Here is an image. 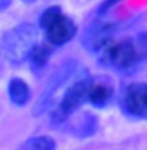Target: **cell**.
<instances>
[{
	"label": "cell",
	"instance_id": "cell-11",
	"mask_svg": "<svg viewBox=\"0 0 147 150\" xmlns=\"http://www.w3.org/2000/svg\"><path fill=\"white\" fill-rule=\"evenodd\" d=\"M98 122L92 114H84L79 120V125L75 128V134H77L79 137H89L95 133Z\"/></svg>",
	"mask_w": 147,
	"mask_h": 150
},
{
	"label": "cell",
	"instance_id": "cell-12",
	"mask_svg": "<svg viewBox=\"0 0 147 150\" xmlns=\"http://www.w3.org/2000/svg\"><path fill=\"white\" fill-rule=\"evenodd\" d=\"M27 150H55V141L49 136L32 137L26 144Z\"/></svg>",
	"mask_w": 147,
	"mask_h": 150
},
{
	"label": "cell",
	"instance_id": "cell-8",
	"mask_svg": "<svg viewBox=\"0 0 147 150\" xmlns=\"http://www.w3.org/2000/svg\"><path fill=\"white\" fill-rule=\"evenodd\" d=\"M8 95H10L11 103H14L16 106H24L26 103H28L32 93L28 84L24 79L13 78L8 82Z\"/></svg>",
	"mask_w": 147,
	"mask_h": 150
},
{
	"label": "cell",
	"instance_id": "cell-5",
	"mask_svg": "<svg viewBox=\"0 0 147 150\" xmlns=\"http://www.w3.org/2000/svg\"><path fill=\"white\" fill-rule=\"evenodd\" d=\"M75 68H76L75 63H73L71 60H68L67 63H63L62 67H60L59 70L51 76V79H49V82H48L46 88H44V92L41 93L38 103H36L35 108H33V115L43 114V112L49 108V104H51L52 98H54L55 92L71 78V74L75 73Z\"/></svg>",
	"mask_w": 147,
	"mask_h": 150
},
{
	"label": "cell",
	"instance_id": "cell-9",
	"mask_svg": "<svg viewBox=\"0 0 147 150\" xmlns=\"http://www.w3.org/2000/svg\"><path fill=\"white\" fill-rule=\"evenodd\" d=\"M111 96H112V88L108 84H92L90 90H89L87 101H90L97 108H103L109 103Z\"/></svg>",
	"mask_w": 147,
	"mask_h": 150
},
{
	"label": "cell",
	"instance_id": "cell-4",
	"mask_svg": "<svg viewBox=\"0 0 147 150\" xmlns=\"http://www.w3.org/2000/svg\"><path fill=\"white\" fill-rule=\"evenodd\" d=\"M92 79L90 78H82L71 84L65 90L60 103L55 106V109L51 112V120L54 123H65L71 117V114L82 106V103L87 101L89 90L92 87Z\"/></svg>",
	"mask_w": 147,
	"mask_h": 150
},
{
	"label": "cell",
	"instance_id": "cell-7",
	"mask_svg": "<svg viewBox=\"0 0 147 150\" xmlns=\"http://www.w3.org/2000/svg\"><path fill=\"white\" fill-rule=\"evenodd\" d=\"M117 25L112 22H93L84 32L82 43L87 49L93 52H100L112 40Z\"/></svg>",
	"mask_w": 147,
	"mask_h": 150
},
{
	"label": "cell",
	"instance_id": "cell-10",
	"mask_svg": "<svg viewBox=\"0 0 147 150\" xmlns=\"http://www.w3.org/2000/svg\"><path fill=\"white\" fill-rule=\"evenodd\" d=\"M51 52H52V49L49 44H36L33 47V51L30 52V55H28L32 68L33 70H43L46 67L49 57H51Z\"/></svg>",
	"mask_w": 147,
	"mask_h": 150
},
{
	"label": "cell",
	"instance_id": "cell-1",
	"mask_svg": "<svg viewBox=\"0 0 147 150\" xmlns=\"http://www.w3.org/2000/svg\"><path fill=\"white\" fill-rule=\"evenodd\" d=\"M100 62L116 71L130 73L147 60V35L111 40L100 52Z\"/></svg>",
	"mask_w": 147,
	"mask_h": 150
},
{
	"label": "cell",
	"instance_id": "cell-6",
	"mask_svg": "<svg viewBox=\"0 0 147 150\" xmlns=\"http://www.w3.org/2000/svg\"><path fill=\"white\" fill-rule=\"evenodd\" d=\"M124 108L130 115L138 119L147 117V84L134 82L126 87L124 93Z\"/></svg>",
	"mask_w": 147,
	"mask_h": 150
},
{
	"label": "cell",
	"instance_id": "cell-2",
	"mask_svg": "<svg viewBox=\"0 0 147 150\" xmlns=\"http://www.w3.org/2000/svg\"><path fill=\"white\" fill-rule=\"evenodd\" d=\"M38 44V29L33 24H19L8 30L0 40V51L10 63L19 65L28 59L30 52Z\"/></svg>",
	"mask_w": 147,
	"mask_h": 150
},
{
	"label": "cell",
	"instance_id": "cell-13",
	"mask_svg": "<svg viewBox=\"0 0 147 150\" xmlns=\"http://www.w3.org/2000/svg\"><path fill=\"white\" fill-rule=\"evenodd\" d=\"M119 2H120V0H104V2L100 5V8H98V11H100V13H106L109 8L114 6L116 3H119Z\"/></svg>",
	"mask_w": 147,
	"mask_h": 150
},
{
	"label": "cell",
	"instance_id": "cell-3",
	"mask_svg": "<svg viewBox=\"0 0 147 150\" xmlns=\"http://www.w3.org/2000/svg\"><path fill=\"white\" fill-rule=\"evenodd\" d=\"M40 27L51 46H62L76 36V24L63 14L60 6H51L40 16Z\"/></svg>",
	"mask_w": 147,
	"mask_h": 150
},
{
	"label": "cell",
	"instance_id": "cell-14",
	"mask_svg": "<svg viewBox=\"0 0 147 150\" xmlns=\"http://www.w3.org/2000/svg\"><path fill=\"white\" fill-rule=\"evenodd\" d=\"M11 2H13V0H0V11L6 10V8L11 5Z\"/></svg>",
	"mask_w": 147,
	"mask_h": 150
}]
</instances>
